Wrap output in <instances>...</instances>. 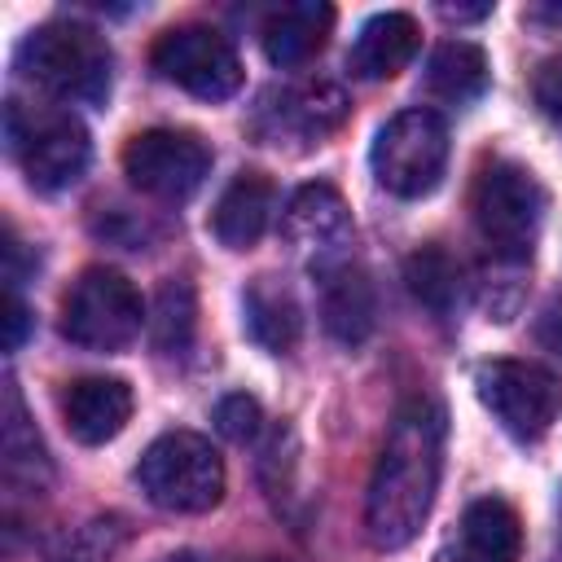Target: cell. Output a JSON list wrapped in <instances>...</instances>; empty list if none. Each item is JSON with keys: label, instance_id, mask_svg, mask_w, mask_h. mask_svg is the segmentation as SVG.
I'll return each mask as SVG.
<instances>
[{"label": "cell", "instance_id": "obj_30", "mask_svg": "<svg viewBox=\"0 0 562 562\" xmlns=\"http://www.w3.org/2000/svg\"><path fill=\"white\" fill-rule=\"evenodd\" d=\"M527 18L531 22H562V4H531Z\"/></svg>", "mask_w": 562, "mask_h": 562}, {"label": "cell", "instance_id": "obj_27", "mask_svg": "<svg viewBox=\"0 0 562 562\" xmlns=\"http://www.w3.org/2000/svg\"><path fill=\"white\" fill-rule=\"evenodd\" d=\"M536 342L562 356V294L540 307V316H536Z\"/></svg>", "mask_w": 562, "mask_h": 562}, {"label": "cell", "instance_id": "obj_13", "mask_svg": "<svg viewBox=\"0 0 562 562\" xmlns=\"http://www.w3.org/2000/svg\"><path fill=\"white\" fill-rule=\"evenodd\" d=\"M61 417L79 443H105L132 417V386L123 378H75L61 395Z\"/></svg>", "mask_w": 562, "mask_h": 562}, {"label": "cell", "instance_id": "obj_24", "mask_svg": "<svg viewBox=\"0 0 562 562\" xmlns=\"http://www.w3.org/2000/svg\"><path fill=\"white\" fill-rule=\"evenodd\" d=\"M259 426H263V408H259V400H255V395L233 391V395H224V400L215 404V430H220L224 439L246 443V439H255V435H259Z\"/></svg>", "mask_w": 562, "mask_h": 562}, {"label": "cell", "instance_id": "obj_12", "mask_svg": "<svg viewBox=\"0 0 562 562\" xmlns=\"http://www.w3.org/2000/svg\"><path fill=\"white\" fill-rule=\"evenodd\" d=\"M316 281H321V325H325V334L347 342V347L364 342L378 325V294H373L369 272L351 259H334V263L316 268Z\"/></svg>", "mask_w": 562, "mask_h": 562}, {"label": "cell", "instance_id": "obj_20", "mask_svg": "<svg viewBox=\"0 0 562 562\" xmlns=\"http://www.w3.org/2000/svg\"><path fill=\"white\" fill-rule=\"evenodd\" d=\"M487 88V57L479 44L470 40H443L430 61H426V92L448 101V105H465L474 97H483Z\"/></svg>", "mask_w": 562, "mask_h": 562}, {"label": "cell", "instance_id": "obj_14", "mask_svg": "<svg viewBox=\"0 0 562 562\" xmlns=\"http://www.w3.org/2000/svg\"><path fill=\"white\" fill-rule=\"evenodd\" d=\"M329 31H334V9L321 4V0H299V4L272 9V13L263 18L259 40H263L268 61L290 70V66L312 61V57L325 48Z\"/></svg>", "mask_w": 562, "mask_h": 562}, {"label": "cell", "instance_id": "obj_6", "mask_svg": "<svg viewBox=\"0 0 562 562\" xmlns=\"http://www.w3.org/2000/svg\"><path fill=\"white\" fill-rule=\"evenodd\" d=\"M448 167V123L435 110H400L373 140V176L395 198H426Z\"/></svg>", "mask_w": 562, "mask_h": 562}, {"label": "cell", "instance_id": "obj_29", "mask_svg": "<svg viewBox=\"0 0 562 562\" xmlns=\"http://www.w3.org/2000/svg\"><path fill=\"white\" fill-rule=\"evenodd\" d=\"M439 13H443L448 22H479V18L492 13V4H439Z\"/></svg>", "mask_w": 562, "mask_h": 562}, {"label": "cell", "instance_id": "obj_3", "mask_svg": "<svg viewBox=\"0 0 562 562\" xmlns=\"http://www.w3.org/2000/svg\"><path fill=\"white\" fill-rule=\"evenodd\" d=\"M136 483L158 509L202 514L224 496V461L211 448V439L193 430H167L145 448Z\"/></svg>", "mask_w": 562, "mask_h": 562}, {"label": "cell", "instance_id": "obj_22", "mask_svg": "<svg viewBox=\"0 0 562 562\" xmlns=\"http://www.w3.org/2000/svg\"><path fill=\"white\" fill-rule=\"evenodd\" d=\"M404 281L413 290V299L435 312V316H452L461 307V294H465V277H461V263L443 250V246H422L408 255L404 263Z\"/></svg>", "mask_w": 562, "mask_h": 562}, {"label": "cell", "instance_id": "obj_9", "mask_svg": "<svg viewBox=\"0 0 562 562\" xmlns=\"http://www.w3.org/2000/svg\"><path fill=\"white\" fill-rule=\"evenodd\" d=\"M123 171L140 193L162 198V202H184L211 176V145L198 132L149 127L127 140Z\"/></svg>", "mask_w": 562, "mask_h": 562}, {"label": "cell", "instance_id": "obj_1", "mask_svg": "<svg viewBox=\"0 0 562 562\" xmlns=\"http://www.w3.org/2000/svg\"><path fill=\"white\" fill-rule=\"evenodd\" d=\"M443 430V408L430 395H413L395 413L364 501V531L378 549H404L422 531L439 492Z\"/></svg>", "mask_w": 562, "mask_h": 562}, {"label": "cell", "instance_id": "obj_8", "mask_svg": "<svg viewBox=\"0 0 562 562\" xmlns=\"http://www.w3.org/2000/svg\"><path fill=\"white\" fill-rule=\"evenodd\" d=\"M474 391L514 439H540L562 413V378L536 360H487Z\"/></svg>", "mask_w": 562, "mask_h": 562}, {"label": "cell", "instance_id": "obj_17", "mask_svg": "<svg viewBox=\"0 0 562 562\" xmlns=\"http://www.w3.org/2000/svg\"><path fill=\"white\" fill-rule=\"evenodd\" d=\"M241 325L250 342H259L272 356H285L303 334V312H299L294 290L277 277H255L241 299Z\"/></svg>", "mask_w": 562, "mask_h": 562}, {"label": "cell", "instance_id": "obj_16", "mask_svg": "<svg viewBox=\"0 0 562 562\" xmlns=\"http://www.w3.org/2000/svg\"><path fill=\"white\" fill-rule=\"evenodd\" d=\"M272 114V140H325L334 127H342L347 119V97L334 83H303V88H285L277 97V105H268Z\"/></svg>", "mask_w": 562, "mask_h": 562}, {"label": "cell", "instance_id": "obj_19", "mask_svg": "<svg viewBox=\"0 0 562 562\" xmlns=\"http://www.w3.org/2000/svg\"><path fill=\"white\" fill-rule=\"evenodd\" d=\"M522 558V522L509 501L483 496L461 518V562H518Z\"/></svg>", "mask_w": 562, "mask_h": 562}, {"label": "cell", "instance_id": "obj_7", "mask_svg": "<svg viewBox=\"0 0 562 562\" xmlns=\"http://www.w3.org/2000/svg\"><path fill=\"white\" fill-rule=\"evenodd\" d=\"M145 325V303L136 285L114 268H88L61 303V334L88 351H119Z\"/></svg>", "mask_w": 562, "mask_h": 562}, {"label": "cell", "instance_id": "obj_25", "mask_svg": "<svg viewBox=\"0 0 562 562\" xmlns=\"http://www.w3.org/2000/svg\"><path fill=\"white\" fill-rule=\"evenodd\" d=\"M531 97H536L540 114L562 132V57H549V61L536 70V79H531Z\"/></svg>", "mask_w": 562, "mask_h": 562}, {"label": "cell", "instance_id": "obj_15", "mask_svg": "<svg viewBox=\"0 0 562 562\" xmlns=\"http://www.w3.org/2000/svg\"><path fill=\"white\" fill-rule=\"evenodd\" d=\"M272 202H277L272 180L259 176V171H241V176L220 193V202H215V211H211V233H215V241L228 246V250H250V246L263 237L268 220H272Z\"/></svg>", "mask_w": 562, "mask_h": 562}, {"label": "cell", "instance_id": "obj_18", "mask_svg": "<svg viewBox=\"0 0 562 562\" xmlns=\"http://www.w3.org/2000/svg\"><path fill=\"white\" fill-rule=\"evenodd\" d=\"M417 40L422 35H417V22L408 13H395V9L378 13V18H369L360 26V35H356V44L347 53V66L360 79H391L413 61Z\"/></svg>", "mask_w": 562, "mask_h": 562}, {"label": "cell", "instance_id": "obj_11", "mask_svg": "<svg viewBox=\"0 0 562 562\" xmlns=\"http://www.w3.org/2000/svg\"><path fill=\"white\" fill-rule=\"evenodd\" d=\"M281 233L285 241L307 255L316 268L321 263H334V259H347V246H351V215H347V202L334 184H303L290 202H285V215H281Z\"/></svg>", "mask_w": 562, "mask_h": 562}, {"label": "cell", "instance_id": "obj_4", "mask_svg": "<svg viewBox=\"0 0 562 562\" xmlns=\"http://www.w3.org/2000/svg\"><path fill=\"white\" fill-rule=\"evenodd\" d=\"M4 136H9V154L18 158L31 189H40V193H61V189L79 184V176L88 171V158H92L88 132L66 110L35 114V110H22V101H9Z\"/></svg>", "mask_w": 562, "mask_h": 562}, {"label": "cell", "instance_id": "obj_23", "mask_svg": "<svg viewBox=\"0 0 562 562\" xmlns=\"http://www.w3.org/2000/svg\"><path fill=\"white\" fill-rule=\"evenodd\" d=\"M193 325H198V299H193V285L171 277L162 281L158 299H154V316H149V329H154V347L176 356L193 342Z\"/></svg>", "mask_w": 562, "mask_h": 562}, {"label": "cell", "instance_id": "obj_2", "mask_svg": "<svg viewBox=\"0 0 562 562\" xmlns=\"http://www.w3.org/2000/svg\"><path fill=\"white\" fill-rule=\"evenodd\" d=\"M18 70L61 101L101 105L110 97L114 57L101 31L83 22H44L22 40Z\"/></svg>", "mask_w": 562, "mask_h": 562}, {"label": "cell", "instance_id": "obj_28", "mask_svg": "<svg viewBox=\"0 0 562 562\" xmlns=\"http://www.w3.org/2000/svg\"><path fill=\"white\" fill-rule=\"evenodd\" d=\"M26 338V303L18 299V290H9V307H4V347L13 351Z\"/></svg>", "mask_w": 562, "mask_h": 562}, {"label": "cell", "instance_id": "obj_10", "mask_svg": "<svg viewBox=\"0 0 562 562\" xmlns=\"http://www.w3.org/2000/svg\"><path fill=\"white\" fill-rule=\"evenodd\" d=\"M154 70L202 101H224L241 88L237 48L215 26H198V22L162 31V40L154 44Z\"/></svg>", "mask_w": 562, "mask_h": 562}, {"label": "cell", "instance_id": "obj_5", "mask_svg": "<svg viewBox=\"0 0 562 562\" xmlns=\"http://www.w3.org/2000/svg\"><path fill=\"white\" fill-rule=\"evenodd\" d=\"M540 220H544V189L527 167H518L509 158H496L479 171V180H474V224H479L492 255L527 259L531 246H536Z\"/></svg>", "mask_w": 562, "mask_h": 562}, {"label": "cell", "instance_id": "obj_26", "mask_svg": "<svg viewBox=\"0 0 562 562\" xmlns=\"http://www.w3.org/2000/svg\"><path fill=\"white\" fill-rule=\"evenodd\" d=\"M105 527H110V522H92V527H88V531H83V536H79V540L57 558V562H105V558H110Z\"/></svg>", "mask_w": 562, "mask_h": 562}, {"label": "cell", "instance_id": "obj_21", "mask_svg": "<svg viewBox=\"0 0 562 562\" xmlns=\"http://www.w3.org/2000/svg\"><path fill=\"white\" fill-rule=\"evenodd\" d=\"M4 479L13 492H40L48 483V461L35 426L22 413L18 386H4Z\"/></svg>", "mask_w": 562, "mask_h": 562}]
</instances>
